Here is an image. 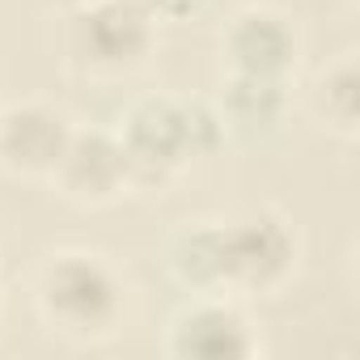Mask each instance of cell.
<instances>
[{
    "label": "cell",
    "instance_id": "obj_1",
    "mask_svg": "<svg viewBox=\"0 0 360 360\" xmlns=\"http://www.w3.org/2000/svg\"><path fill=\"white\" fill-rule=\"evenodd\" d=\"M178 276L191 284L271 288L292 267V238L276 217H255L229 229H195L174 255Z\"/></svg>",
    "mask_w": 360,
    "mask_h": 360
},
{
    "label": "cell",
    "instance_id": "obj_2",
    "mask_svg": "<svg viewBox=\"0 0 360 360\" xmlns=\"http://www.w3.org/2000/svg\"><path fill=\"white\" fill-rule=\"evenodd\" d=\"M43 309L68 335H102L123 309L115 271L89 255H60L43 276Z\"/></svg>",
    "mask_w": 360,
    "mask_h": 360
},
{
    "label": "cell",
    "instance_id": "obj_3",
    "mask_svg": "<svg viewBox=\"0 0 360 360\" xmlns=\"http://www.w3.org/2000/svg\"><path fill=\"white\" fill-rule=\"evenodd\" d=\"M131 178H161L191 157V131H187V106L174 102H140L127 115V127L119 136Z\"/></svg>",
    "mask_w": 360,
    "mask_h": 360
},
{
    "label": "cell",
    "instance_id": "obj_4",
    "mask_svg": "<svg viewBox=\"0 0 360 360\" xmlns=\"http://www.w3.org/2000/svg\"><path fill=\"white\" fill-rule=\"evenodd\" d=\"M148 39H153V18H144L123 0H98L72 22V47L102 68L136 64L148 51Z\"/></svg>",
    "mask_w": 360,
    "mask_h": 360
},
{
    "label": "cell",
    "instance_id": "obj_5",
    "mask_svg": "<svg viewBox=\"0 0 360 360\" xmlns=\"http://www.w3.org/2000/svg\"><path fill=\"white\" fill-rule=\"evenodd\" d=\"M56 174L72 200H110L131 178V165L119 140L102 131H81V136H68V148Z\"/></svg>",
    "mask_w": 360,
    "mask_h": 360
},
{
    "label": "cell",
    "instance_id": "obj_6",
    "mask_svg": "<svg viewBox=\"0 0 360 360\" xmlns=\"http://www.w3.org/2000/svg\"><path fill=\"white\" fill-rule=\"evenodd\" d=\"M68 119L51 106H13L0 119V157L13 169L43 174L56 169L68 148Z\"/></svg>",
    "mask_w": 360,
    "mask_h": 360
},
{
    "label": "cell",
    "instance_id": "obj_7",
    "mask_svg": "<svg viewBox=\"0 0 360 360\" xmlns=\"http://www.w3.org/2000/svg\"><path fill=\"white\" fill-rule=\"evenodd\" d=\"M169 347L178 356H200V360H238L255 352V335L242 314L225 305H200L178 318Z\"/></svg>",
    "mask_w": 360,
    "mask_h": 360
},
{
    "label": "cell",
    "instance_id": "obj_8",
    "mask_svg": "<svg viewBox=\"0 0 360 360\" xmlns=\"http://www.w3.org/2000/svg\"><path fill=\"white\" fill-rule=\"evenodd\" d=\"M229 51L238 60V72H255V77H280L292 64L297 39L292 30L271 18V13H246L238 18L233 34H229Z\"/></svg>",
    "mask_w": 360,
    "mask_h": 360
},
{
    "label": "cell",
    "instance_id": "obj_9",
    "mask_svg": "<svg viewBox=\"0 0 360 360\" xmlns=\"http://www.w3.org/2000/svg\"><path fill=\"white\" fill-rule=\"evenodd\" d=\"M284 106L280 81L276 77H255V72H238V81L229 85V110L242 123H271Z\"/></svg>",
    "mask_w": 360,
    "mask_h": 360
},
{
    "label": "cell",
    "instance_id": "obj_10",
    "mask_svg": "<svg viewBox=\"0 0 360 360\" xmlns=\"http://www.w3.org/2000/svg\"><path fill=\"white\" fill-rule=\"evenodd\" d=\"M322 98H326V115L339 127H352L356 123V68L343 64L339 72H330L322 81Z\"/></svg>",
    "mask_w": 360,
    "mask_h": 360
},
{
    "label": "cell",
    "instance_id": "obj_11",
    "mask_svg": "<svg viewBox=\"0 0 360 360\" xmlns=\"http://www.w3.org/2000/svg\"><path fill=\"white\" fill-rule=\"evenodd\" d=\"M123 5H131V9H140L144 18H153V13H161V9H165V0H123Z\"/></svg>",
    "mask_w": 360,
    "mask_h": 360
}]
</instances>
